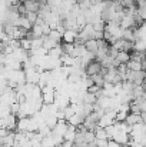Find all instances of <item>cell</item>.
Listing matches in <instances>:
<instances>
[{
	"mask_svg": "<svg viewBox=\"0 0 146 147\" xmlns=\"http://www.w3.org/2000/svg\"><path fill=\"white\" fill-rule=\"evenodd\" d=\"M103 69H105L103 63H102V61H99V60H96V59H93L92 61H89V63H88V66L85 67V71H86V76H93V74H99V73H102V71H103Z\"/></svg>",
	"mask_w": 146,
	"mask_h": 147,
	"instance_id": "cell-1",
	"label": "cell"
},
{
	"mask_svg": "<svg viewBox=\"0 0 146 147\" xmlns=\"http://www.w3.org/2000/svg\"><path fill=\"white\" fill-rule=\"evenodd\" d=\"M116 60L120 64H126V63L130 61V53L129 51H125V50H119V53L116 56Z\"/></svg>",
	"mask_w": 146,
	"mask_h": 147,
	"instance_id": "cell-5",
	"label": "cell"
},
{
	"mask_svg": "<svg viewBox=\"0 0 146 147\" xmlns=\"http://www.w3.org/2000/svg\"><path fill=\"white\" fill-rule=\"evenodd\" d=\"M95 136H96V139H107L109 140V134H107V130H106V127H102V126H99L96 130H95Z\"/></svg>",
	"mask_w": 146,
	"mask_h": 147,
	"instance_id": "cell-8",
	"label": "cell"
},
{
	"mask_svg": "<svg viewBox=\"0 0 146 147\" xmlns=\"http://www.w3.org/2000/svg\"><path fill=\"white\" fill-rule=\"evenodd\" d=\"M26 17H27V20H29L32 24H36L37 20H39V14H37V13H27Z\"/></svg>",
	"mask_w": 146,
	"mask_h": 147,
	"instance_id": "cell-10",
	"label": "cell"
},
{
	"mask_svg": "<svg viewBox=\"0 0 146 147\" xmlns=\"http://www.w3.org/2000/svg\"><path fill=\"white\" fill-rule=\"evenodd\" d=\"M85 1H86V0H76V3H77V4H83Z\"/></svg>",
	"mask_w": 146,
	"mask_h": 147,
	"instance_id": "cell-11",
	"label": "cell"
},
{
	"mask_svg": "<svg viewBox=\"0 0 146 147\" xmlns=\"http://www.w3.org/2000/svg\"><path fill=\"white\" fill-rule=\"evenodd\" d=\"M79 36V30H66L63 32V42H67V43H75L76 37Z\"/></svg>",
	"mask_w": 146,
	"mask_h": 147,
	"instance_id": "cell-4",
	"label": "cell"
},
{
	"mask_svg": "<svg viewBox=\"0 0 146 147\" xmlns=\"http://www.w3.org/2000/svg\"><path fill=\"white\" fill-rule=\"evenodd\" d=\"M85 47H86V50H88L89 53H93L95 56H96V53L99 51V45H97V40H96V39L88 40V42L85 43Z\"/></svg>",
	"mask_w": 146,
	"mask_h": 147,
	"instance_id": "cell-6",
	"label": "cell"
},
{
	"mask_svg": "<svg viewBox=\"0 0 146 147\" xmlns=\"http://www.w3.org/2000/svg\"><path fill=\"white\" fill-rule=\"evenodd\" d=\"M128 64V69L129 70H142V63L141 61H135V60H130L129 63H126Z\"/></svg>",
	"mask_w": 146,
	"mask_h": 147,
	"instance_id": "cell-9",
	"label": "cell"
},
{
	"mask_svg": "<svg viewBox=\"0 0 146 147\" xmlns=\"http://www.w3.org/2000/svg\"><path fill=\"white\" fill-rule=\"evenodd\" d=\"M128 80H130V82H133V83H136V84H143L146 82V71L143 70H129L128 71Z\"/></svg>",
	"mask_w": 146,
	"mask_h": 147,
	"instance_id": "cell-2",
	"label": "cell"
},
{
	"mask_svg": "<svg viewBox=\"0 0 146 147\" xmlns=\"http://www.w3.org/2000/svg\"><path fill=\"white\" fill-rule=\"evenodd\" d=\"M90 77H92V80H93V84H96L99 87H105V86H106V80H105V76H103L102 73L93 74V76H90Z\"/></svg>",
	"mask_w": 146,
	"mask_h": 147,
	"instance_id": "cell-7",
	"label": "cell"
},
{
	"mask_svg": "<svg viewBox=\"0 0 146 147\" xmlns=\"http://www.w3.org/2000/svg\"><path fill=\"white\" fill-rule=\"evenodd\" d=\"M23 6H24L27 13H37L39 14V11H40L43 4L40 3V0H26L23 3Z\"/></svg>",
	"mask_w": 146,
	"mask_h": 147,
	"instance_id": "cell-3",
	"label": "cell"
}]
</instances>
